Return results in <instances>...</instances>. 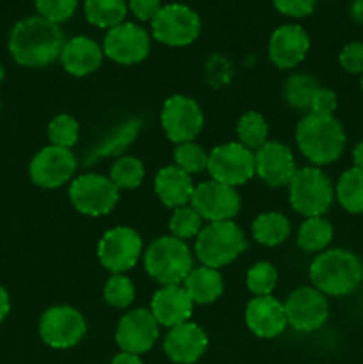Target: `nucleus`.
Segmentation results:
<instances>
[{
  "mask_svg": "<svg viewBox=\"0 0 363 364\" xmlns=\"http://www.w3.org/2000/svg\"><path fill=\"white\" fill-rule=\"evenodd\" d=\"M64 36L59 25L41 16L18 21L9 36V52L20 66L45 68L60 57Z\"/></svg>",
  "mask_w": 363,
  "mask_h": 364,
  "instance_id": "f257e3e1",
  "label": "nucleus"
},
{
  "mask_svg": "<svg viewBox=\"0 0 363 364\" xmlns=\"http://www.w3.org/2000/svg\"><path fill=\"white\" fill-rule=\"evenodd\" d=\"M310 281L326 297H345L363 283V263L347 249L322 251L310 265Z\"/></svg>",
  "mask_w": 363,
  "mask_h": 364,
  "instance_id": "f03ea898",
  "label": "nucleus"
},
{
  "mask_svg": "<svg viewBox=\"0 0 363 364\" xmlns=\"http://www.w3.org/2000/svg\"><path fill=\"white\" fill-rule=\"evenodd\" d=\"M299 151L315 166H330L345 148V132L335 116L308 112L295 128Z\"/></svg>",
  "mask_w": 363,
  "mask_h": 364,
  "instance_id": "7ed1b4c3",
  "label": "nucleus"
},
{
  "mask_svg": "<svg viewBox=\"0 0 363 364\" xmlns=\"http://www.w3.org/2000/svg\"><path fill=\"white\" fill-rule=\"evenodd\" d=\"M144 269L157 283L171 287L184 283L194 267L187 244L171 235L159 237L149 244L144 255Z\"/></svg>",
  "mask_w": 363,
  "mask_h": 364,
  "instance_id": "20e7f679",
  "label": "nucleus"
},
{
  "mask_svg": "<svg viewBox=\"0 0 363 364\" xmlns=\"http://www.w3.org/2000/svg\"><path fill=\"white\" fill-rule=\"evenodd\" d=\"M196 256L210 269L230 265L246 251V238L233 220L209 223L196 237Z\"/></svg>",
  "mask_w": 363,
  "mask_h": 364,
  "instance_id": "39448f33",
  "label": "nucleus"
},
{
  "mask_svg": "<svg viewBox=\"0 0 363 364\" xmlns=\"http://www.w3.org/2000/svg\"><path fill=\"white\" fill-rule=\"evenodd\" d=\"M288 199L292 208L308 217H319L330 210L335 199V187L327 174L317 166L295 171L288 183Z\"/></svg>",
  "mask_w": 363,
  "mask_h": 364,
  "instance_id": "423d86ee",
  "label": "nucleus"
},
{
  "mask_svg": "<svg viewBox=\"0 0 363 364\" xmlns=\"http://www.w3.org/2000/svg\"><path fill=\"white\" fill-rule=\"evenodd\" d=\"M201 32V20L192 7L185 4L162 6L152 20V34L166 46H187L198 39Z\"/></svg>",
  "mask_w": 363,
  "mask_h": 364,
  "instance_id": "0eeeda50",
  "label": "nucleus"
},
{
  "mask_svg": "<svg viewBox=\"0 0 363 364\" xmlns=\"http://www.w3.org/2000/svg\"><path fill=\"white\" fill-rule=\"evenodd\" d=\"M71 205L82 213L89 217L107 215L116 206L120 199V191L110 181V178L102 174L88 173L75 178L70 185Z\"/></svg>",
  "mask_w": 363,
  "mask_h": 364,
  "instance_id": "6e6552de",
  "label": "nucleus"
},
{
  "mask_svg": "<svg viewBox=\"0 0 363 364\" xmlns=\"http://www.w3.org/2000/svg\"><path fill=\"white\" fill-rule=\"evenodd\" d=\"M206 171L210 173L212 180L230 185V187H237V185L249 181L256 174L255 155L241 142L221 144L209 153Z\"/></svg>",
  "mask_w": 363,
  "mask_h": 364,
  "instance_id": "1a4fd4ad",
  "label": "nucleus"
},
{
  "mask_svg": "<svg viewBox=\"0 0 363 364\" xmlns=\"http://www.w3.org/2000/svg\"><path fill=\"white\" fill-rule=\"evenodd\" d=\"M142 252V238L134 228L116 226L107 231L98 244V259L112 274L134 269Z\"/></svg>",
  "mask_w": 363,
  "mask_h": 364,
  "instance_id": "9d476101",
  "label": "nucleus"
},
{
  "mask_svg": "<svg viewBox=\"0 0 363 364\" xmlns=\"http://www.w3.org/2000/svg\"><path fill=\"white\" fill-rule=\"evenodd\" d=\"M85 318L71 306H53L39 318V336L52 348H71L84 338Z\"/></svg>",
  "mask_w": 363,
  "mask_h": 364,
  "instance_id": "9b49d317",
  "label": "nucleus"
},
{
  "mask_svg": "<svg viewBox=\"0 0 363 364\" xmlns=\"http://www.w3.org/2000/svg\"><path fill=\"white\" fill-rule=\"evenodd\" d=\"M102 48L103 55H107L114 63L132 66V64L142 63L149 55L152 38L137 23L123 21L107 31Z\"/></svg>",
  "mask_w": 363,
  "mask_h": 364,
  "instance_id": "f8f14e48",
  "label": "nucleus"
},
{
  "mask_svg": "<svg viewBox=\"0 0 363 364\" xmlns=\"http://www.w3.org/2000/svg\"><path fill=\"white\" fill-rule=\"evenodd\" d=\"M160 123L167 139L174 144L192 142L203 128V112L198 103L184 95L166 100L160 112Z\"/></svg>",
  "mask_w": 363,
  "mask_h": 364,
  "instance_id": "ddd939ff",
  "label": "nucleus"
},
{
  "mask_svg": "<svg viewBox=\"0 0 363 364\" xmlns=\"http://www.w3.org/2000/svg\"><path fill=\"white\" fill-rule=\"evenodd\" d=\"M288 326L301 333L320 329L330 316L327 297L317 288L302 287L292 291L283 304Z\"/></svg>",
  "mask_w": 363,
  "mask_h": 364,
  "instance_id": "4468645a",
  "label": "nucleus"
},
{
  "mask_svg": "<svg viewBox=\"0 0 363 364\" xmlns=\"http://www.w3.org/2000/svg\"><path fill=\"white\" fill-rule=\"evenodd\" d=\"M191 206L199 213L203 220L224 223V220H231L238 213L241 198H238L235 187L210 180L194 187Z\"/></svg>",
  "mask_w": 363,
  "mask_h": 364,
  "instance_id": "2eb2a0df",
  "label": "nucleus"
},
{
  "mask_svg": "<svg viewBox=\"0 0 363 364\" xmlns=\"http://www.w3.org/2000/svg\"><path fill=\"white\" fill-rule=\"evenodd\" d=\"M77 169L73 153L59 146H46L34 155L28 166L31 180L41 188H57L71 180Z\"/></svg>",
  "mask_w": 363,
  "mask_h": 364,
  "instance_id": "dca6fc26",
  "label": "nucleus"
},
{
  "mask_svg": "<svg viewBox=\"0 0 363 364\" xmlns=\"http://www.w3.org/2000/svg\"><path fill=\"white\" fill-rule=\"evenodd\" d=\"M159 338V322L149 309H132L120 320L116 343L121 352L141 355L155 345Z\"/></svg>",
  "mask_w": 363,
  "mask_h": 364,
  "instance_id": "f3484780",
  "label": "nucleus"
},
{
  "mask_svg": "<svg viewBox=\"0 0 363 364\" xmlns=\"http://www.w3.org/2000/svg\"><path fill=\"white\" fill-rule=\"evenodd\" d=\"M269 59L280 70H292L306 57L310 38L301 25L287 23L278 27L269 39Z\"/></svg>",
  "mask_w": 363,
  "mask_h": 364,
  "instance_id": "a211bd4d",
  "label": "nucleus"
},
{
  "mask_svg": "<svg viewBox=\"0 0 363 364\" xmlns=\"http://www.w3.org/2000/svg\"><path fill=\"white\" fill-rule=\"evenodd\" d=\"M255 171L269 187H285L295 174V160L290 148L281 142L267 141L255 153Z\"/></svg>",
  "mask_w": 363,
  "mask_h": 364,
  "instance_id": "6ab92c4d",
  "label": "nucleus"
},
{
  "mask_svg": "<svg viewBox=\"0 0 363 364\" xmlns=\"http://www.w3.org/2000/svg\"><path fill=\"white\" fill-rule=\"evenodd\" d=\"M209 338L205 331L192 322L180 323L167 331L164 338V352L177 364H192L205 354Z\"/></svg>",
  "mask_w": 363,
  "mask_h": 364,
  "instance_id": "aec40b11",
  "label": "nucleus"
},
{
  "mask_svg": "<svg viewBox=\"0 0 363 364\" xmlns=\"http://www.w3.org/2000/svg\"><path fill=\"white\" fill-rule=\"evenodd\" d=\"M246 326L258 338L280 336L288 326L283 304L270 295L251 299L246 306Z\"/></svg>",
  "mask_w": 363,
  "mask_h": 364,
  "instance_id": "412c9836",
  "label": "nucleus"
},
{
  "mask_svg": "<svg viewBox=\"0 0 363 364\" xmlns=\"http://www.w3.org/2000/svg\"><path fill=\"white\" fill-rule=\"evenodd\" d=\"M192 308H194V302L189 297L185 288L182 284H171L155 291L149 311L155 316L159 326L171 329V327L189 322Z\"/></svg>",
  "mask_w": 363,
  "mask_h": 364,
  "instance_id": "4be33fe9",
  "label": "nucleus"
},
{
  "mask_svg": "<svg viewBox=\"0 0 363 364\" xmlns=\"http://www.w3.org/2000/svg\"><path fill=\"white\" fill-rule=\"evenodd\" d=\"M60 63L73 77H85L95 73L103 59V48L88 36H75L64 41L60 50Z\"/></svg>",
  "mask_w": 363,
  "mask_h": 364,
  "instance_id": "5701e85b",
  "label": "nucleus"
},
{
  "mask_svg": "<svg viewBox=\"0 0 363 364\" xmlns=\"http://www.w3.org/2000/svg\"><path fill=\"white\" fill-rule=\"evenodd\" d=\"M194 185L191 174L182 171L178 166H167L157 173L155 194L167 208H180L191 203Z\"/></svg>",
  "mask_w": 363,
  "mask_h": 364,
  "instance_id": "b1692460",
  "label": "nucleus"
},
{
  "mask_svg": "<svg viewBox=\"0 0 363 364\" xmlns=\"http://www.w3.org/2000/svg\"><path fill=\"white\" fill-rule=\"evenodd\" d=\"M184 288L194 304H210L223 295L224 281L219 270L201 265L189 272Z\"/></svg>",
  "mask_w": 363,
  "mask_h": 364,
  "instance_id": "393cba45",
  "label": "nucleus"
},
{
  "mask_svg": "<svg viewBox=\"0 0 363 364\" xmlns=\"http://www.w3.org/2000/svg\"><path fill=\"white\" fill-rule=\"evenodd\" d=\"M128 13L127 0H85V20L98 28H112L123 23Z\"/></svg>",
  "mask_w": 363,
  "mask_h": 364,
  "instance_id": "a878e982",
  "label": "nucleus"
},
{
  "mask_svg": "<svg viewBox=\"0 0 363 364\" xmlns=\"http://www.w3.org/2000/svg\"><path fill=\"white\" fill-rule=\"evenodd\" d=\"M253 237L258 244L274 247L283 244L290 235V223L283 213L265 212L253 220Z\"/></svg>",
  "mask_w": 363,
  "mask_h": 364,
  "instance_id": "bb28decb",
  "label": "nucleus"
},
{
  "mask_svg": "<svg viewBox=\"0 0 363 364\" xmlns=\"http://www.w3.org/2000/svg\"><path fill=\"white\" fill-rule=\"evenodd\" d=\"M333 240V224L324 215L308 217L301 224L298 244L306 252H322Z\"/></svg>",
  "mask_w": 363,
  "mask_h": 364,
  "instance_id": "cd10ccee",
  "label": "nucleus"
},
{
  "mask_svg": "<svg viewBox=\"0 0 363 364\" xmlns=\"http://www.w3.org/2000/svg\"><path fill=\"white\" fill-rule=\"evenodd\" d=\"M335 198L349 213H363V169L351 167L345 171L335 187Z\"/></svg>",
  "mask_w": 363,
  "mask_h": 364,
  "instance_id": "c85d7f7f",
  "label": "nucleus"
},
{
  "mask_svg": "<svg viewBox=\"0 0 363 364\" xmlns=\"http://www.w3.org/2000/svg\"><path fill=\"white\" fill-rule=\"evenodd\" d=\"M141 130V121L139 119H128L127 123L121 124L112 135L102 141V144L98 148H95V151L89 155L88 164L96 162L100 159H105V156H117L123 153V149L127 146L132 144V141L135 139V135Z\"/></svg>",
  "mask_w": 363,
  "mask_h": 364,
  "instance_id": "c756f323",
  "label": "nucleus"
},
{
  "mask_svg": "<svg viewBox=\"0 0 363 364\" xmlns=\"http://www.w3.org/2000/svg\"><path fill=\"white\" fill-rule=\"evenodd\" d=\"M237 135H238V142L253 151V149L262 148V146L267 142L269 127H267L262 114L251 110V112H246L244 116L238 119Z\"/></svg>",
  "mask_w": 363,
  "mask_h": 364,
  "instance_id": "7c9ffc66",
  "label": "nucleus"
},
{
  "mask_svg": "<svg viewBox=\"0 0 363 364\" xmlns=\"http://www.w3.org/2000/svg\"><path fill=\"white\" fill-rule=\"evenodd\" d=\"M144 180V166L135 156H120L110 169V181L117 187V191L125 188H137Z\"/></svg>",
  "mask_w": 363,
  "mask_h": 364,
  "instance_id": "2f4dec72",
  "label": "nucleus"
},
{
  "mask_svg": "<svg viewBox=\"0 0 363 364\" xmlns=\"http://www.w3.org/2000/svg\"><path fill=\"white\" fill-rule=\"evenodd\" d=\"M319 89V84L313 77L305 73H295L285 84V98L288 105L294 109H310L313 95Z\"/></svg>",
  "mask_w": 363,
  "mask_h": 364,
  "instance_id": "473e14b6",
  "label": "nucleus"
},
{
  "mask_svg": "<svg viewBox=\"0 0 363 364\" xmlns=\"http://www.w3.org/2000/svg\"><path fill=\"white\" fill-rule=\"evenodd\" d=\"M169 230L173 237L189 240V238L198 237L199 231L203 230V219L192 206H180L171 215Z\"/></svg>",
  "mask_w": 363,
  "mask_h": 364,
  "instance_id": "72a5a7b5",
  "label": "nucleus"
},
{
  "mask_svg": "<svg viewBox=\"0 0 363 364\" xmlns=\"http://www.w3.org/2000/svg\"><path fill=\"white\" fill-rule=\"evenodd\" d=\"M103 297L109 306L116 309H125L132 304L135 297V288L125 274H112L103 288Z\"/></svg>",
  "mask_w": 363,
  "mask_h": 364,
  "instance_id": "f704fd0d",
  "label": "nucleus"
},
{
  "mask_svg": "<svg viewBox=\"0 0 363 364\" xmlns=\"http://www.w3.org/2000/svg\"><path fill=\"white\" fill-rule=\"evenodd\" d=\"M278 283V272L270 263L258 262L248 270L246 276V284L248 290L256 297H265V295L273 294L274 287Z\"/></svg>",
  "mask_w": 363,
  "mask_h": 364,
  "instance_id": "c9c22d12",
  "label": "nucleus"
},
{
  "mask_svg": "<svg viewBox=\"0 0 363 364\" xmlns=\"http://www.w3.org/2000/svg\"><path fill=\"white\" fill-rule=\"evenodd\" d=\"M174 162L187 174H198L209 166V153L196 142H184V144H177Z\"/></svg>",
  "mask_w": 363,
  "mask_h": 364,
  "instance_id": "e433bc0d",
  "label": "nucleus"
},
{
  "mask_svg": "<svg viewBox=\"0 0 363 364\" xmlns=\"http://www.w3.org/2000/svg\"><path fill=\"white\" fill-rule=\"evenodd\" d=\"M48 137L52 146L70 149L78 141V123L68 114H59L48 124Z\"/></svg>",
  "mask_w": 363,
  "mask_h": 364,
  "instance_id": "4c0bfd02",
  "label": "nucleus"
},
{
  "mask_svg": "<svg viewBox=\"0 0 363 364\" xmlns=\"http://www.w3.org/2000/svg\"><path fill=\"white\" fill-rule=\"evenodd\" d=\"M38 16L60 25L70 20L77 11L78 0H34Z\"/></svg>",
  "mask_w": 363,
  "mask_h": 364,
  "instance_id": "58836bf2",
  "label": "nucleus"
},
{
  "mask_svg": "<svg viewBox=\"0 0 363 364\" xmlns=\"http://www.w3.org/2000/svg\"><path fill=\"white\" fill-rule=\"evenodd\" d=\"M342 70L351 75H363V43L352 41L342 48L338 55Z\"/></svg>",
  "mask_w": 363,
  "mask_h": 364,
  "instance_id": "ea45409f",
  "label": "nucleus"
},
{
  "mask_svg": "<svg viewBox=\"0 0 363 364\" xmlns=\"http://www.w3.org/2000/svg\"><path fill=\"white\" fill-rule=\"evenodd\" d=\"M278 13L290 18H305L313 13L317 0H273Z\"/></svg>",
  "mask_w": 363,
  "mask_h": 364,
  "instance_id": "a19ab883",
  "label": "nucleus"
},
{
  "mask_svg": "<svg viewBox=\"0 0 363 364\" xmlns=\"http://www.w3.org/2000/svg\"><path fill=\"white\" fill-rule=\"evenodd\" d=\"M338 107L337 95L331 89L319 87L313 95L312 103H310V112L320 114V116H333Z\"/></svg>",
  "mask_w": 363,
  "mask_h": 364,
  "instance_id": "79ce46f5",
  "label": "nucleus"
},
{
  "mask_svg": "<svg viewBox=\"0 0 363 364\" xmlns=\"http://www.w3.org/2000/svg\"><path fill=\"white\" fill-rule=\"evenodd\" d=\"M127 4L132 14L141 21H152L162 9L160 0H127Z\"/></svg>",
  "mask_w": 363,
  "mask_h": 364,
  "instance_id": "37998d69",
  "label": "nucleus"
},
{
  "mask_svg": "<svg viewBox=\"0 0 363 364\" xmlns=\"http://www.w3.org/2000/svg\"><path fill=\"white\" fill-rule=\"evenodd\" d=\"M11 311V301H9V294H7L6 288L0 284V322L9 315Z\"/></svg>",
  "mask_w": 363,
  "mask_h": 364,
  "instance_id": "c03bdc74",
  "label": "nucleus"
},
{
  "mask_svg": "<svg viewBox=\"0 0 363 364\" xmlns=\"http://www.w3.org/2000/svg\"><path fill=\"white\" fill-rule=\"evenodd\" d=\"M349 14H351V18L356 21V23L363 25V0H351Z\"/></svg>",
  "mask_w": 363,
  "mask_h": 364,
  "instance_id": "a18cd8bd",
  "label": "nucleus"
},
{
  "mask_svg": "<svg viewBox=\"0 0 363 364\" xmlns=\"http://www.w3.org/2000/svg\"><path fill=\"white\" fill-rule=\"evenodd\" d=\"M110 364H142L139 355L135 354H128V352H121V354L114 355L112 363Z\"/></svg>",
  "mask_w": 363,
  "mask_h": 364,
  "instance_id": "49530a36",
  "label": "nucleus"
},
{
  "mask_svg": "<svg viewBox=\"0 0 363 364\" xmlns=\"http://www.w3.org/2000/svg\"><path fill=\"white\" fill-rule=\"evenodd\" d=\"M352 162H354V167L363 169V141H359L356 144L354 151H352Z\"/></svg>",
  "mask_w": 363,
  "mask_h": 364,
  "instance_id": "de8ad7c7",
  "label": "nucleus"
},
{
  "mask_svg": "<svg viewBox=\"0 0 363 364\" xmlns=\"http://www.w3.org/2000/svg\"><path fill=\"white\" fill-rule=\"evenodd\" d=\"M4 77H6V71H4V66H2V64H0V84H2Z\"/></svg>",
  "mask_w": 363,
  "mask_h": 364,
  "instance_id": "09e8293b",
  "label": "nucleus"
},
{
  "mask_svg": "<svg viewBox=\"0 0 363 364\" xmlns=\"http://www.w3.org/2000/svg\"><path fill=\"white\" fill-rule=\"evenodd\" d=\"M362 91H363V75H362Z\"/></svg>",
  "mask_w": 363,
  "mask_h": 364,
  "instance_id": "8fccbe9b",
  "label": "nucleus"
}]
</instances>
